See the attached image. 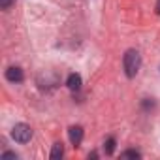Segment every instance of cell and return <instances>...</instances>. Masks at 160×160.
<instances>
[{"instance_id": "1", "label": "cell", "mask_w": 160, "mask_h": 160, "mask_svg": "<svg viewBox=\"0 0 160 160\" xmlns=\"http://www.w3.org/2000/svg\"><path fill=\"white\" fill-rule=\"evenodd\" d=\"M122 66H124V73H126L130 79L136 77V73H138L139 68H141V55H139V51H136V49H128V51L124 53Z\"/></svg>"}, {"instance_id": "2", "label": "cell", "mask_w": 160, "mask_h": 160, "mask_svg": "<svg viewBox=\"0 0 160 160\" xmlns=\"http://www.w3.org/2000/svg\"><path fill=\"white\" fill-rule=\"evenodd\" d=\"M12 138L17 141V143H28L32 139V128L25 122H19L12 128Z\"/></svg>"}, {"instance_id": "3", "label": "cell", "mask_w": 160, "mask_h": 160, "mask_svg": "<svg viewBox=\"0 0 160 160\" xmlns=\"http://www.w3.org/2000/svg\"><path fill=\"white\" fill-rule=\"evenodd\" d=\"M6 79L12 81V83H21L23 79H25V73H23V70L19 66H10L6 70Z\"/></svg>"}, {"instance_id": "4", "label": "cell", "mask_w": 160, "mask_h": 160, "mask_svg": "<svg viewBox=\"0 0 160 160\" xmlns=\"http://www.w3.org/2000/svg\"><path fill=\"white\" fill-rule=\"evenodd\" d=\"M68 138H70V141H72L73 147H79V145H81V141H83V128L81 126H70Z\"/></svg>"}, {"instance_id": "5", "label": "cell", "mask_w": 160, "mask_h": 160, "mask_svg": "<svg viewBox=\"0 0 160 160\" xmlns=\"http://www.w3.org/2000/svg\"><path fill=\"white\" fill-rule=\"evenodd\" d=\"M66 85L70 91H79L81 89V75L79 73H70L68 79H66Z\"/></svg>"}, {"instance_id": "6", "label": "cell", "mask_w": 160, "mask_h": 160, "mask_svg": "<svg viewBox=\"0 0 160 160\" xmlns=\"http://www.w3.org/2000/svg\"><path fill=\"white\" fill-rule=\"evenodd\" d=\"M62 154H64V145L60 143V141H57L55 145H53V149H51V158L53 160H58V158H62Z\"/></svg>"}, {"instance_id": "7", "label": "cell", "mask_w": 160, "mask_h": 160, "mask_svg": "<svg viewBox=\"0 0 160 160\" xmlns=\"http://www.w3.org/2000/svg\"><path fill=\"white\" fill-rule=\"evenodd\" d=\"M104 151H106V154H113V151H115V138H108L104 141Z\"/></svg>"}, {"instance_id": "8", "label": "cell", "mask_w": 160, "mask_h": 160, "mask_svg": "<svg viewBox=\"0 0 160 160\" xmlns=\"http://www.w3.org/2000/svg\"><path fill=\"white\" fill-rule=\"evenodd\" d=\"M141 154L138 152V151H124L122 154H121V158H139Z\"/></svg>"}, {"instance_id": "9", "label": "cell", "mask_w": 160, "mask_h": 160, "mask_svg": "<svg viewBox=\"0 0 160 160\" xmlns=\"http://www.w3.org/2000/svg\"><path fill=\"white\" fill-rule=\"evenodd\" d=\"M141 106H143V109H152V108H154V100H152V98H145V100L141 102Z\"/></svg>"}, {"instance_id": "10", "label": "cell", "mask_w": 160, "mask_h": 160, "mask_svg": "<svg viewBox=\"0 0 160 160\" xmlns=\"http://www.w3.org/2000/svg\"><path fill=\"white\" fill-rule=\"evenodd\" d=\"M13 2H15V0H0V8H2V10H10L13 6Z\"/></svg>"}, {"instance_id": "11", "label": "cell", "mask_w": 160, "mask_h": 160, "mask_svg": "<svg viewBox=\"0 0 160 160\" xmlns=\"http://www.w3.org/2000/svg\"><path fill=\"white\" fill-rule=\"evenodd\" d=\"M2 158H17V154L12 151H6V152H2Z\"/></svg>"}, {"instance_id": "12", "label": "cell", "mask_w": 160, "mask_h": 160, "mask_svg": "<svg viewBox=\"0 0 160 160\" xmlns=\"http://www.w3.org/2000/svg\"><path fill=\"white\" fill-rule=\"evenodd\" d=\"M156 13L160 15V0H156Z\"/></svg>"}]
</instances>
